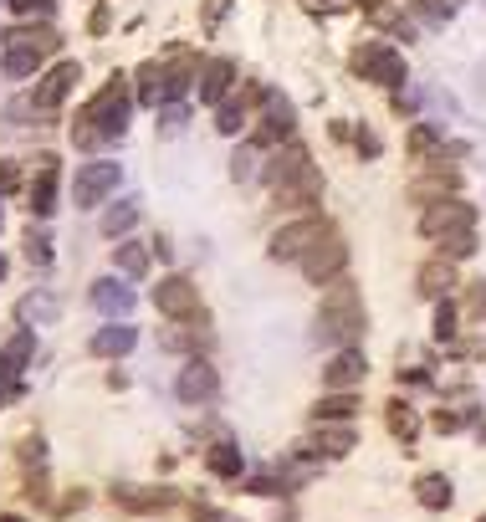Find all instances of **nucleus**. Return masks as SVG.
<instances>
[{"mask_svg":"<svg viewBox=\"0 0 486 522\" xmlns=\"http://www.w3.org/2000/svg\"><path fill=\"white\" fill-rule=\"evenodd\" d=\"M128 108H134V93H128V77H108L93 98L82 103L77 123H72V144L82 154H93L113 139H123V128H128Z\"/></svg>","mask_w":486,"mask_h":522,"instance_id":"1","label":"nucleus"},{"mask_svg":"<svg viewBox=\"0 0 486 522\" xmlns=\"http://www.w3.org/2000/svg\"><path fill=\"white\" fill-rule=\"evenodd\" d=\"M364 328H369V313H364L359 282H348V277L328 282L323 302H318V318H313V343L333 348V354H338V348H359Z\"/></svg>","mask_w":486,"mask_h":522,"instance_id":"2","label":"nucleus"},{"mask_svg":"<svg viewBox=\"0 0 486 522\" xmlns=\"http://www.w3.org/2000/svg\"><path fill=\"white\" fill-rule=\"evenodd\" d=\"M348 72L364 77L374 87H405L410 82V67H405V52H394L389 41H359V47L348 52Z\"/></svg>","mask_w":486,"mask_h":522,"instance_id":"3","label":"nucleus"},{"mask_svg":"<svg viewBox=\"0 0 486 522\" xmlns=\"http://www.w3.org/2000/svg\"><path fill=\"white\" fill-rule=\"evenodd\" d=\"M292 134H297V108H292V98H282L277 87H267V98H261V108H256V123H251V144L261 154H272Z\"/></svg>","mask_w":486,"mask_h":522,"instance_id":"4","label":"nucleus"},{"mask_svg":"<svg viewBox=\"0 0 486 522\" xmlns=\"http://www.w3.org/2000/svg\"><path fill=\"white\" fill-rule=\"evenodd\" d=\"M348 241H343V231L333 226L313 251H307L302 261H297V272H302V282H313V287H328V282H338V277H348Z\"/></svg>","mask_w":486,"mask_h":522,"instance_id":"5","label":"nucleus"},{"mask_svg":"<svg viewBox=\"0 0 486 522\" xmlns=\"http://www.w3.org/2000/svg\"><path fill=\"white\" fill-rule=\"evenodd\" d=\"M118 185H123L118 159H87V164H77V174H72V200H77V210H98Z\"/></svg>","mask_w":486,"mask_h":522,"instance_id":"6","label":"nucleus"},{"mask_svg":"<svg viewBox=\"0 0 486 522\" xmlns=\"http://www.w3.org/2000/svg\"><path fill=\"white\" fill-rule=\"evenodd\" d=\"M420 236L425 241H446V236H461V231H476V205L471 200H461V195H451V200H435V205H425L420 210Z\"/></svg>","mask_w":486,"mask_h":522,"instance_id":"7","label":"nucleus"},{"mask_svg":"<svg viewBox=\"0 0 486 522\" xmlns=\"http://www.w3.org/2000/svg\"><path fill=\"white\" fill-rule=\"evenodd\" d=\"M328 231H333L328 215H297L292 226H282V231L267 241V256H272V261H302V256L313 251Z\"/></svg>","mask_w":486,"mask_h":522,"instance_id":"8","label":"nucleus"},{"mask_svg":"<svg viewBox=\"0 0 486 522\" xmlns=\"http://www.w3.org/2000/svg\"><path fill=\"white\" fill-rule=\"evenodd\" d=\"M154 308H159L169 323H190V318H200V282L185 277V272L159 277V287H154Z\"/></svg>","mask_w":486,"mask_h":522,"instance_id":"9","label":"nucleus"},{"mask_svg":"<svg viewBox=\"0 0 486 522\" xmlns=\"http://www.w3.org/2000/svg\"><path fill=\"white\" fill-rule=\"evenodd\" d=\"M174 400L190 405V410L215 405V400H220V374H215V364H210V359H185L180 379H174Z\"/></svg>","mask_w":486,"mask_h":522,"instance_id":"10","label":"nucleus"},{"mask_svg":"<svg viewBox=\"0 0 486 522\" xmlns=\"http://www.w3.org/2000/svg\"><path fill=\"white\" fill-rule=\"evenodd\" d=\"M323 190H328L323 169H318V164H307L302 174H292L287 185H277L272 195H277V210H292V215H318V205H323Z\"/></svg>","mask_w":486,"mask_h":522,"instance_id":"11","label":"nucleus"},{"mask_svg":"<svg viewBox=\"0 0 486 522\" xmlns=\"http://www.w3.org/2000/svg\"><path fill=\"white\" fill-rule=\"evenodd\" d=\"M456 190H461V169L446 164V159H425V174L410 185V200L425 210V205H435V200H451Z\"/></svg>","mask_w":486,"mask_h":522,"instance_id":"12","label":"nucleus"},{"mask_svg":"<svg viewBox=\"0 0 486 522\" xmlns=\"http://www.w3.org/2000/svg\"><path fill=\"white\" fill-rule=\"evenodd\" d=\"M77 77H82V67H77V62H57V67H47V72H41V77H36V93H31L36 113H57V108L72 98Z\"/></svg>","mask_w":486,"mask_h":522,"instance_id":"13","label":"nucleus"},{"mask_svg":"<svg viewBox=\"0 0 486 522\" xmlns=\"http://www.w3.org/2000/svg\"><path fill=\"white\" fill-rule=\"evenodd\" d=\"M195 93H200L205 108H220V103L236 93V62H231V57H210V62H200Z\"/></svg>","mask_w":486,"mask_h":522,"instance_id":"14","label":"nucleus"},{"mask_svg":"<svg viewBox=\"0 0 486 522\" xmlns=\"http://www.w3.org/2000/svg\"><path fill=\"white\" fill-rule=\"evenodd\" d=\"M307 164H313V149H307L302 139H287L282 149H272L267 159H261V180H267V185L277 190V185H287V180H292V174H302Z\"/></svg>","mask_w":486,"mask_h":522,"instance_id":"15","label":"nucleus"},{"mask_svg":"<svg viewBox=\"0 0 486 522\" xmlns=\"http://www.w3.org/2000/svg\"><path fill=\"white\" fill-rule=\"evenodd\" d=\"M364 379H369L364 348H338V354L323 364V389H364Z\"/></svg>","mask_w":486,"mask_h":522,"instance_id":"16","label":"nucleus"},{"mask_svg":"<svg viewBox=\"0 0 486 522\" xmlns=\"http://www.w3.org/2000/svg\"><path fill=\"white\" fill-rule=\"evenodd\" d=\"M87 302H93V308L108 318V323H123L128 313H134V287H128V282H118V277H98L93 282V292H87Z\"/></svg>","mask_w":486,"mask_h":522,"instance_id":"17","label":"nucleus"},{"mask_svg":"<svg viewBox=\"0 0 486 522\" xmlns=\"http://www.w3.org/2000/svg\"><path fill=\"white\" fill-rule=\"evenodd\" d=\"M359 389H323L318 405L307 410V420L313 425H353V415H359Z\"/></svg>","mask_w":486,"mask_h":522,"instance_id":"18","label":"nucleus"},{"mask_svg":"<svg viewBox=\"0 0 486 522\" xmlns=\"http://www.w3.org/2000/svg\"><path fill=\"white\" fill-rule=\"evenodd\" d=\"M456 261H446V256H430L425 267L415 272V292L425 297V302H440V297H456Z\"/></svg>","mask_w":486,"mask_h":522,"instance_id":"19","label":"nucleus"},{"mask_svg":"<svg viewBox=\"0 0 486 522\" xmlns=\"http://www.w3.org/2000/svg\"><path fill=\"white\" fill-rule=\"evenodd\" d=\"M41 164H36V180H31V190H26V210L31 215H47L57 210V154H36Z\"/></svg>","mask_w":486,"mask_h":522,"instance_id":"20","label":"nucleus"},{"mask_svg":"<svg viewBox=\"0 0 486 522\" xmlns=\"http://www.w3.org/2000/svg\"><path fill=\"white\" fill-rule=\"evenodd\" d=\"M113 502H118L123 512H164V507L180 502V492H174V487H134V482H118V487H113Z\"/></svg>","mask_w":486,"mask_h":522,"instance_id":"21","label":"nucleus"},{"mask_svg":"<svg viewBox=\"0 0 486 522\" xmlns=\"http://www.w3.org/2000/svg\"><path fill=\"white\" fill-rule=\"evenodd\" d=\"M31 359H36V328H16L6 343H0V379L16 384Z\"/></svg>","mask_w":486,"mask_h":522,"instance_id":"22","label":"nucleus"},{"mask_svg":"<svg viewBox=\"0 0 486 522\" xmlns=\"http://www.w3.org/2000/svg\"><path fill=\"white\" fill-rule=\"evenodd\" d=\"M134 343H139V333L134 328H128V323H103L93 338H87V354H93V359H128V354H134Z\"/></svg>","mask_w":486,"mask_h":522,"instance_id":"23","label":"nucleus"},{"mask_svg":"<svg viewBox=\"0 0 486 522\" xmlns=\"http://www.w3.org/2000/svg\"><path fill=\"white\" fill-rule=\"evenodd\" d=\"M205 471L215 476V482H241V471H246V451L231 441V435H220V441L205 451Z\"/></svg>","mask_w":486,"mask_h":522,"instance_id":"24","label":"nucleus"},{"mask_svg":"<svg viewBox=\"0 0 486 522\" xmlns=\"http://www.w3.org/2000/svg\"><path fill=\"white\" fill-rule=\"evenodd\" d=\"M159 343H164V348H174V354H185V359H200V348L210 343L205 313H200V318H190V323H169V328L159 333Z\"/></svg>","mask_w":486,"mask_h":522,"instance_id":"25","label":"nucleus"},{"mask_svg":"<svg viewBox=\"0 0 486 522\" xmlns=\"http://www.w3.org/2000/svg\"><path fill=\"white\" fill-rule=\"evenodd\" d=\"M302 446H307V451H318L323 461H343L353 446H359V435H353V425H318Z\"/></svg>","mask_w":486,"mask_h":522,"instance_id":"26","label":"nucleus"},{"mask_svg":"<svg viewBox=\"0 0 486 522\" xmlns=\"http://www.w3.org/2000/svg\"><path fill=\"white\" fill-rule=\"evenodd\" d=\"M62 318V302L52 297V292H26L21 302H16V323L21 328H47V323H57Z\"/></svg>","mask_w":486,"mask_h":522,"instance_id":"27","label":"nucleus"},{"mask_svg":"<svg viewBox=\"0 0 486 522\" xmlns=\"http://www.w3.org/2000/svg\"><path fill=\"white\" fill-rule=\"evenodd\" d=\"M384 425H389V435H394L405 451L420 441V410H415L410 400H389V405H384Z\"/></svg>","mask_w":486,"mask_h":522,"instance_id":"28","label":"nucleus"},{"mask_svg":"<svg viewBox=\"0 0 486 522\" xmlns=\"http://www.w3.org/2000/svg\"><path fill=\"white\" fill-rule=\"evenodd\" d=\"M134 77H139V82H134V98H139L144 108H164V103H169V72H164V62H144Z\"/></svg>","mask_w":486,"mask_h":522,"instance_id":"29","label":"nucleus"},{"mask_svg":"<svg viewBox=\"0 0 486 522\" xmlns=\"http://www.w3.org/2000/svg\"><path fill=\"white\" fill-rule=\"evenodd\" d=\"M415 502L425 512H451L456 502V487H451V476H440V471H425L420 482H415Z\"/></svg>","mask_w":486,"mask_h":522,"instance_id":"30","label":"nucleus"},{"mask_svg":"<svg viewBox=\"0 0 486 522\" xmlns=\"http://www.w3.org/2000/svg\"><path fill=\"white\" fill-rule=\"evenodd\" d=\"M0 47H26V52H57L62 36L52 26H16V31H0Z\"/></svg>","mask_w":486,"mask_h":522,"instance_id":"31","label":"nucleus"},{"mask_svg":"<svg viewBox=\"0 0 486 522\" xmlns=\"http://www.w3.org/2000/svg\"><path fill=\"white\" fill-rule=\"evenodd\" d=\"M251 118H256V108H251V98L241 93V87H236V93H231L226 103L215 108V128H220V134H226V139H236V134H241V128H246Z\"/></svg>","mask_w":486,"mask_h":522,"instance_id":"32","label":"nucleus"},{"mask_svg":"<svg viewBox=\"0 0 486 522\" xmlns=\"http://www.w3.org/2000/svg\"><path fill=\"white\" fill-rule=\"evenodd\" d=\"M149 261H154V246H144V241H118V246H113V267H118L128 282L149 277Z\"/></svg>","mask_w":486,"mask_h":522,"instance_id":"33","label":"nucleus"},{"mask_svg":"<svg viewBox=\"0 0 486 522\" xmlns=\"http://www.w3.org/2000/svg\"><path fill=\"white\" fill-rule=\"evenodd\" d=\"M139 215H144V210H139V200H134V195L113 200V205L103 210V236H108V241H123L128 231L139 226Z\"/></svg>","mask_w":486,"mask_h":522,"instance_id":"34","label":"nucleus"},{"mask_svg":"<svg viewBox=\"0 0 486 522\" xmlns=\"http://www.w3.org/2000/svg\"><path fill=\"white\" fill-rule=\"evenodd\" d=\"M440 144H446V128H440V123H415L410 134H405V149H410V159H420V164L435 159Z\"/></svg>","mask_w":486,"mask_h":522,"instance_id":"35","label":"nucleus"},{"mask_svg":"<svg viewBox=\"0 0 486 522\" xmlns=\"http://www.w3.org/2000/svg\"><path fill=\"white\" fill-rule=\"evenodd\" d=\"M41 62H47V52H26V47H6V57H0V72H6L11 82H26V77H41Z\"/></svg>","mask_w":486,"mask_h":522,"instance_id":"36","label":"nucleus"},{"mask_svg":"<svg viewBox=\"0 0 486 522\" xmlns=\"http://www.w3.org/2000/svg\"><path fill=\"white\" fill-rule=\"evenodd\" d=\"M430 333H435V343H456V333H461V308H456V297H440L435 302V323H430Z\"/></svg>","mask_w":486,"mask_h":522,"instance_id":"37","label":"nucleus"},{"mask_svg":"<svg viewBox=\"0 0 486 522\" xmlns=\"http://www.w3.org/2000/svg\"><path fill=\"white\" fill-rule=\"evenodd\" d=\"M231 180H236V185H246V180H261V149H256L251 139H246V144L231 154Z\"/></svg>","mask_w":486,"mask_h":522,"instance_id":"38","label":"nucleus"},{"mask_svg":"<svg viewBox=\"0 0 486 522\" xmlns=\"http://www.w3.org/2000/svg\"><path fill=\"white\" fill-rule=\"evenodd\" d=\"M456 308H461V323H486V282H466Z\"/></svg>","mask_w":486,"mask_h":522,"instance_id":"39","label":"nucleus"},{"mask_svg":"<svg viewBox=\"0 0 486 522\" xmlns=\"http://www.w3.org/2000/svg\"><path fill=\"white\" fill-rule=\"evenodd\" d=\"M440 251L435 256H446V261H466L476 256V231H461V236H446V241H435Z\"/></svg>","mask_w":486,"mask_h":522,"instance_id":"40","label":"nucleus"},{"mask_svg":"<svg viewBox=\"0 0 486 522\" xmlns=\"http://www.w3.org/2000/svg\"><path fill=\"white\" fill-rule=\"evenodd\" d=\"M466 420H476V405H466V410H446V405H440V410H435V430H440V435H456Z\"/></svg>","mask_w":486,"mask_h":522,"instance_id":"41","label":"nucleus"},{"mask_svg":"<svg viewBox=\"0 0 486 522\" xmlns=\"http://www.w3.org/2000/svg\"><path fill=\"white\" fill-rule=\"evenodd\" d=\"M185 118H190L185 103H164V108H159V134H164V139H169V134H180Z\"/></svg>","mask_w":486,"mask_h":522,"instance_id":"42","label":"nucleus"},{"mask_svg":"<svg viewBox=\"0 0 486 522\" xmlns=\"http://www.w3.org/2000/svg\"><path fill=\"white\" fill-rule=\"evenodd\" d=\"M353 149H359V159H379L384 154V139L374 134V128L359 123V128H353Z\"/></svg>","mask_w":486,"mask_h":522,"instance_id":"43","label":"nucleus"},{"mask_svg":"<svg viewBox=\"0 0 486 522\" xmlns=\"http://www.w3.org/2000/svg\"><path fill=\"white\" fill-rule=\"evenodd\" d=\"M26 256H31V267H52V236L31 231L26 236Z\"/></svg>","mask_w":486,"mask_h":522,"instance_id":"44","label":"nucleus"},{"mask_svg":"<svg viewBox=\"0 0 486 522\" xmlns=\"http://www.w3.org/2000/svg\"><path fill=\"white\" fill-rule=\"evenodd\" d=\"M241 492H251V497H287L282 476H251V482H246Z\"/></svg>","mask_w":486,"mask_h":522,"instance_id":"45","label":"nucleus"},{"mask_svg":"<svg viewBox=\"0 0 486 522\" xmlns=\"http://www.w3.org/2000/svg\"><path fill=\"white\" fill-rule=\"evenodd\" d=\"M389 108L400 113V118H415L420 113V93H410V87H394V98H389Z\"/></svg>","mask_w":486,"mask_h":522,"instance_id":"46","label":"nucleus"},{"mask_svg":"<svg viewBox=\"0 0 486 522\" xmlns=\"http://www.w3.org/2000/svg\"><path fill=\"white\" fill-rule=\"evenodd\" d=\"M6 6H11L16 16H52L57 0H6Z\"/></svg>","mask_w":486,"mask_h":522,"instance_id":"47","label":"nucleus"},{"mask_svg":"<svg viewBox=\"0 0 486 522\" xmlns=\"http://www.w3.org/2000/svg\"><path fill=\"white\" fill-rule=\"evenodd\" d=\"M231 11V0H205V11H200V21H205V31L210 26H220V16Z\"/></svg>","mask_w":486,"mask_h":522,"instance_id":"48","label":"nucleus"},{"mask_svg":"<svg viewBox=\"0 0 486 522\" xmlns=\"http://www.w3.org/2000/svg\"><path fill=\"white\" fill-rule=\"evenodd\" d=\"M16 185H21V169H16L11 159H0V195H11Z\"/></svg>","mask_w":486,"mask_h":522,"instance_id":"49","label":"nucleus"},{"mask_svg":"<svg viewBox=\"0 0 486 522\" xmlns=\"http://www.w3.org/2000/svg\"><path fill=\"white\" fill-rule=\"evenodd\" d=\"M21 456H26V466H41V461H47V441H41V435H31V441L21 446Z\"/></svg>","mask_w":486,"mask_h":522,"instance_id":"50","label":"nucleus"},{"mask_svg":"<svg viewBox=\"0 0 486 522\" xmlns=\"http://www.w3.org/2000/svg\"><path fill=\"white\" fill-rule=\"evenodd\" d=\"M195 522H241L236 512H220V507H195Z\"/></svg>","mask_w":486,"mask_h":522,"instance_id":"51","label":"nucleus"},{"mask_svg":"<svg viewBox=\"0 0 486 522\" xmlns=\"http://www.w3.org/2000/svg\"><path fill=\"white\" fill-rule=\"evenodd\" d=\"M108 21H113V16H108V6H98V11H93V21H87V26H93V36H103V31H108Z\"/></svg>","mask_w":486,"mask_h":522,"instance_id":"52","label":"nucleus"},{"mask_svg":"<svg viewBox=\"0 0 486 522\" xmlns=\"http://www.w3.org/2000/svg\"><path fill=\"white\" fill-rule=\"evenodd\" d=\"M272 522H297V507H292V502H287V507H277V517H272Z\"/></svg>","mask_w":486,"mask_h":522,"instance_id":"53","label":"nucleus"},{"mask_svg":"<svg viewBox=\"0 0 486 522\" xmlns=\"http://www.w3.org/2000/svg\"><path fill=\"white\" fill-rule=\"evenodd\" d=\"M359 6H364V11L374 16V11H384V6H389V0H359Z\"/></svg>","mask_w":486,"mask_h":522,"instance_id":"54","label":"nucleus"},{"mask_svg":"<svg viewBox=\"0 0 486 522\" xmlns=\"http://www.w3.org/2000/svg\"><path fill=\"white\" fill-rule=\"evenodd\" d=\"M6 272H11V261H6V256H0V282H6Z\"/></svg>","mask_w":486,"mask_h":522,"instance_id":"55","label":"nucleus"},{"mask_svg":"<svg viewBox=\"0 0 486 522\" xmlns=\"http://www.w3.org/2000/svg\"><path fill=\"white\" fill-rule=\"evenodd\" d=\"M307 6H323L328 11V6H338V0H307Z\"/></svg>","mask_w":486,"mask_h":522,"instance_id":"56","label":"nucleus"},{"mask_svg":"<svg viewBox=\"0 0 486 522\" xmlns=\"http://www.w3.org/2000/svg\"><path fill=\"white\" fill-rule=\"evenodd\" d=\"M0 522H26V517H16V512H6V517H0Z\"/></svg>","mask_w":486,"mask_h":522,"instance_id":"57","label":"nucleus"},{"mask_svg":"<svg viewBox=\"0 0 486 522\" xmlns=\"http://www.w3.org/2000/svg\"><path fill=\"white\" fill-rule=\"evenodd\" d=\"M476 522H486V512H481V517H476Z\"/></svg>","mask_w":486,"mask_h":522,"instance_id":"58","label":"nucleus"},{"mask_svg":"<svg viewBox=\"0 0 486 522\" xmlns=\"http://www.w3.org/2000/svg\"><path fill=\"white\" fill-rule=\"evenodd\" d=\"M0 226H6V215H0Z\"/></svg>","mask_w":486,"mask_h":522,"instance_id":"59","label":"nucleus"},{"mask_svg":"<svg viewBox=\"0 0 486 522\" xmlns=\"http://www.w3.org/2000/svg\"><path fill=\"white\" fill-rule=\"evenodd\" d=\"M451 6H456V0H451Z\"/></svg>","mask_w":486,"mask_h":522,"instance_id":"60","label":"nucleus"}]
</instances>
